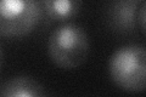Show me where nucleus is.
I'll list each match as a JSON object with an SVG mask.
<instances>
[{
    "label": "nucleus",
    "mask_w": 146,
    "mask_h": 97,
    "mask_svg": "<svg viewBox=\"0 0 146 97\" xmlns=\"http://www.w3.org/2000/svg\"><path fill=\"white\" fill-rule=\"evenodd\" d=\"M136 11H139L136 0H112L106 11L108 27L117 34L135 33Z\"/></svg>",
    "instance_id": "nucleus-4"
},
{
    "label": "nucleus",
    "mask_w": 146,
    "mask_h": 97,
    "mask_svg": "<svg viewBox=\"0 0 146 97\" xmlns=\"http://www.w3.org/2000/svg\"><path fill=\"white\" fill-rule=\"evenodd\" d=\"M110 78L125 92L146 91V48L138 44L123 45L108 59Z\"/></svg>",
    "instance_id": "nucleus-2"
},
{
    "label": "nucleus",
    "mask_w": 146,
    "mask_h": 97,
    "mask_svg": "<svg viewBox=\"0 0 146 97\" xmlns=\"http://www.w3.org/2000/svg\"><path fill=\"white\" fill-rule=\"evenodd\" d=\"M90 40L83 27L65 23L55 29L48 41V55L55 66L65 71L80 67L89 57Z\"/></svg>",
    "instance_id": "nucleus-1"
},
{
    "label": "nucleus",
    "mask_w": 146,
    "mask_h": 97,
    "mask_svg": "<svg viewBox=\"0 0 146 97\" xmlns=\"http://www.w3.org/2000/svg\"><path fill=\"white\" fill-rule=\"evenodd\" d=\"M42 9L38 0H0V34L23 38L38 24Z\"/></svg>",
    "instance_id": "nucleus-3"
},
{
    "label": "nucleus",
    "mask_w": 146,
    "mask_h": 97,
    "mask_svg": "<svg viewBox=\"0 0 146 97\" xmlns=\"http://www.w3.org/2000/svg\"><path fill=\"white\" fill-rule=\"evenodd\" d=\"M0 95L3 97H43L46 96L44 85L27 75H17L3 82Z\"/></svg>",
    "instance_id": "nucleus-5"
},
{
    "label": "nucleus",
    "mask_w": 146,
    "mask_h": 97,
    "mask_svg": "<svg viewBox=\"0 0 146 97\" xmlns=\"http://www.w3.org/2000/svg\"><path fill=\"white\" fill-rule=\"evenodd\" d=\"M138 22H139V26L143 33L146 35V0L141 4V6L139 7V11H138Z\"/></svg>",
    "instance_id": "nucleus-7"
},
{
    "label": "nucleus",
    "mask_w": 146,
    "mask_h": 97,
    "mask_svg": "<svg viewBox=\"0 0 146 97\" xmlns=\"http://www.w3.org/2000/svg\"><path fill=\"white\" fill-rule=\"evenodd\" d=\"M82 0H43V9L54 22H65L78 16Z\"/></svg>",
    "instance_id": "nucleus-6"
}]
</instances>
